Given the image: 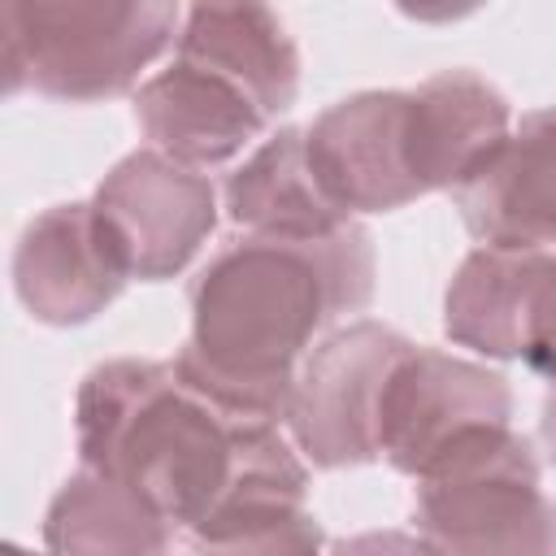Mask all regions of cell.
Instances as JSON below:
<instances>
[{
    "mask_svg": "<svg viewBox=\"0 0 556 556\" xmlns=\"http://www.w3.org/2000/svg\"><path fill=\"white\" fill-rule=\"evenodd\" d=\"M91 204L113 235L130 278L148 282L174 278L217 222L213 182L156 148L117 161Z\"/></svg>",
    "mask_w": 556,
    "mask_h": 556,
    "instance_id": "obj_7",
    "label": "cell"
},
{
    "mask_svg": "<svg viewBox=\"0 0 556 556\" xmlns=\"http://www.w3.org/2000/svg\"><path fill=\"white\" fill-rule=\"evenodd\" d=\"M508 413L513 395L500 374L439 348H408L382 391L378 456L408 478H430L504 439Z\"/></svg>",
    "mask_w": 556,
    "mask_h": 556,
    "instance_id": "obj_5",
    "label": "cell"
},
{
    "mask_svg": "<svg viewBox=\"0 0 556 556\" xmlns=\"http://www.w3.org/2000/svg\"><path fill=\"white\" fill-rule=\"evenodd\" d=\"M182 30L174 4H0L4 87L87 104L122 96Z\"/></svg>",
    "mask_w": 556,
    "mask_h": 556,
    "instance_id": "obj_3",
    "label": "cell"
},
{
    "mask_svg": "<svg viewBox=\"0 0 556 556\" xmlns=\"http://www.w3.org/2000/svg\"><path fill=\"white\" fill-rule=\"evenodd\" d=\"M126 278L130 269L91 200L39 213L13 252L17 295L30 317L48 326H78L96 317Z\"/></svg>",
    "mask_w": 556,
    "mask_h": 556,
    "instance_id": "obj_9",
    "label": "cell"
},
{
    "mask_svg": "<svg viewBox=\"0 0 556 556\" xmlns=\"http://www.w3.org/2000/svg\"><path fill=\"white\" fill-rule=\"evenodd\" d=\"M543 443H547V452H552V460H556V387H552L547 400H543Z\"/></svg>",
    "mask_w": 556,
    "mask_h": 556,
    "instance_id": "obj_19",
    "label": "cell"
},
{
    "mask_svg": "<svg viewBox=\"0 0 556 556\" xmlns=\"http://www.w3.org/2000/svg\"><path fill=\"white\" fill-rule=\"evenodd\" d=\"M452 200L482 248L547 252V243H556V104L521 117Z\"/></svg>",
    "mask_w": 556,
    "mask_h": 556,
    "instance_id": "obj_11",
    "label": "cell"
},
{
    "mask_svg": "<svg viewBox=\"0 0 556 556\" xmlns=\"http://www.w3.org/2000/svg\"><path fill=\"white\" fill-rule=\"evenodd\" d=\"M530 369H534V374H543V378L556 387V339H552V343H547V348L534 356V365H530Z\"/></svg>",
    "mask_w": 556,
    "mask_h": 556,
    "instance_id": "obj_20",
    "label": "cell"
},
{
    "mask_svg": "<svg viewBox=\"0 0 556 556\" xmlns=\"http://www.w3.org/2000/svg\"><path fill=\"white\" fill-rule=\"evenodd\" d=\"M326 556H439L421 534H400V530H374L334 543Z\"/></svg>",
    "mask_w": 556,
    "mask_h": 556,
    "instance_id": "obj_18",
    "label": "cell"
},
{
    "mask_svg": "<svg viewBox=\"0 0 556 556\" xmlns=\"http://www.w3.org/2000/svg\"><path fill=\"white\" fill-rule=\"evenodd\" d=\"M369 295L374 248L361 226L326 239H235L195 278L191 339L169 365L226 413L282 421L313 339Z\"/></svg>",
    "mask_w": 556,
    "mask_h": 556,
    "instance_id": "obj_1",
    "label": "cell"
},
{
    "mask_svg": "<svg viewBox=\"0 0 556 556\" xmlns=\"http://www.w3.org/2000/svg\"><path fill=\"white\" fill-rule=\"evenodd\" d=\"M174 521H165L130 482L83 469L43 521L48 556H169Z\"/></svg>",
    "mask_w": 556,
    "mask_h": 556,
    "instance_id": "obj_16",
    "label": "cell"
},
{
    "mask_svg": "<svg viewBox=\"0 0 556 556\" xmlns=\"http://www.w3.org/2000/svg\"><path fill=\"white\" fill-rule=\"evenodd\" d=\"M408 348L413 343L382 321H352L304 356L282 421L313 465L343 469L378 456L382 391Z\"/></svg>",
    "mask_w": 556,
    "mask_h": 556,
    "instance_id": "obj_6",
    "label": "cell"
},
{
    "mask_svg": "<svg viewBox=\"0 0 556 556\" xmlns=\"http://www.w3.org/2000/svg\"><path fill=\"white\" fill-rule=\"evenodd\" d=\"M404 143L417 195L456 191L508 139V100L473 70H443L404 91Z\"/></svg>",
    "mask_w": 556,
    "mask_h": 556,
    "instance_id": "obj_12",
    "label": "cell"
},
{
    "mask_svg": "<svg viewBox=\"0 0 556 556\" xmlns=\"http://www.w3.org/2000/svg\"><path fill=\"white\" fill-rule=\"evenodd\" d=\"M248 421L187 387L169 361H104L78 387L74 430L83 469L130 482L165 521L200 530L230 495L252 434Z\"/></svg>",
    "mask_w": 556,
    "mask_h": 556,
    "instance_id": "obj_2",
    "label": "cell"
},
{
    "mask_svg": "<svg viewBox=\"0 0 556 556\" xmlns=\"http://www.w3.org/2000/svg\"><path fill=\"white\" fill-rule=\"evenodd\" d=\"M417 534L439 556H556V504L513 430L430 478H417Z\"/></svg>",
    "mask_w": 556,
    "mask_h": 556,
    "instance_id": "obj_4",
    "label": "cell"
},
{
    "mask_svg": "<svg viewBox=\"0 0 556 556\" xmlns=\"http://www.w3.org/2000/svg\"><path fill=\"white\" fill-rule=\"evenodd\" d=\"M4 556H35V552H26V547H13V543H9V547H4Z\"/></svg>",
    "mask_w": 556,
    "mask_h": 556,
    "instance_id": "obj_21",
    "label": "cell"
},
{
    "mask_svg": "<svg viewBox=\"0 0 556 556\" xmlns=\"http://www.w3.org/2000/svg\"><path fill=\"white\" fill-rule=\"evenodd\" d=\"M178 56L235 83L269 122L295 100V43L261 4H195L178 30Z\"/></svg>",
    "mask_w": 556,
    "mask_h": 556,
    "instance_id": "obj_14",
    "label": "cell"
},
{
    "mask_svg": "<svg viewBox=\"0 0 556 556\" xmlns=\"http://www.w3.org/2000/svg\"><path fill=\"white\" fill-rule=\"evenodd\" d=\"M452 343L526 361L556 339V256L543 248H473L443 300Z\"/></svg>",
    "mask_w": 556,
    "mask_h": 556,
    "instance_id": "obj_8",
    "label": "cell"
},
{
    "mask_svg": "<svg viewBox=\"0 0 556 556\" xmlns=\"http://www.w3.org/2000/svg\"><path fill=\"white\" fill-rule=\"evenodd\" d=\"M404 91H361L330 104L308 130V161L326 195L352 213H387L417 200L404 143Z\"/></svg>",
    "mask_w": 556,
    "mask_h": 556,
    "instance_id": "obj_10",
    "label": "cell"
},
{
    "mask_svg": "<svg viewBox=\"0 0 556 556\" xmlns=\"http://www.w3.org/2000/svg\"><path fill=\"white\" fill-rule=\"evenodd\" d=\"M135 117L156 152L191 169L230 161L269 126V117L235 83L182 56L139 87Z\"/></svg>",
    "mask_w": 556,
    "mask_h": 556,
    "instance_id": "obj_13",
    "label": "cell"
},
{
    "mask_svg": "<svg viewBox=\"0 0 556 556\" xmlns=\"http://www.w3.org/2000/svg\"><path fill=\"white\" fill-rule=\"evenodd\" d=\"M226 208L248 235L265 239H326L352 217L326 195L304 130L269 135L226 182Z\"/></svg>",
    "mask_w": 556,
    "mask_h": 556,
    "instance_id": "obj_15",
    "label": "cell"
},
{
    "mask_svg": "<svg viewBox=\"0 0 556 556\" xmlns=\"http://www.w3.org/2000/svg\"><path fill=\"white\" fill-rule=\"evenodd\" d=\"M326 539H321V526L300 508L291 517H278V521H265L256 530H243L226 543H195L191 552L195 556H326L321 552Z\"/></svg>",
    "mask_w": 556,
    "mask_h": 556,
    "instance_id": "obj_17",
    "label": "cell"
}]
</instances>
